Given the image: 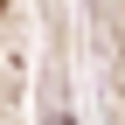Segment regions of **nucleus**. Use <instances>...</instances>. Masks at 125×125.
<instances>
[{
  "mask_svg": "<svg viewBox=\"0 0 125 125\" xmlns=\"http://www.w3.org/2000/svg\"><path fill=\"white\" fill-rule=\"evenodd\" d=\"M0 7H7V0H0Z\"/></svg>",
  "mask_w": 125,
  "mask_h": 125,
  "instance_id": "f257e3e1",
  "label": "nucleus"
}]
</instances>
